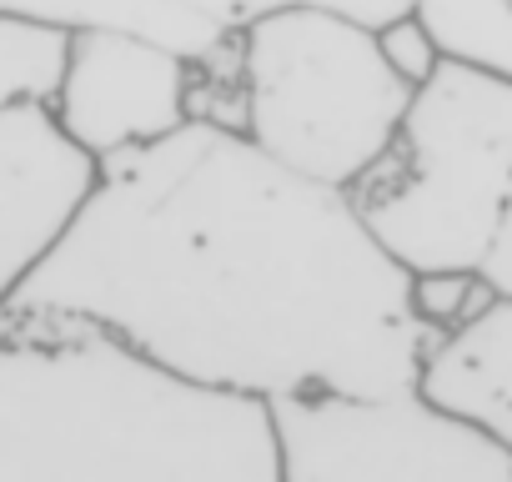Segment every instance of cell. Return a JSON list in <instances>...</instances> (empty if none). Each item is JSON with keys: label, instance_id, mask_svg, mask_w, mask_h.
Masks as SVG:
<instances>
[{"label": "cell", "instance_id": "cell-10", "mask_svg": "<svg viewBox=\"0 0 512 482\" xmlns=\"http://www.w3.org/2000/svg\"><path fill=\"white\" fill-rule=\"evenodd\" d=\"M417 16L447 61L512 76V0H417Z\"/></svg>", "mask_w": 512, "mask_h": 482}, {"label": "cell", "instance_id": "cell-11", "mask_svg": "<svg viewBox=\"0 0 512 482\" xmlns=\"http://www.w3.org/2000/svg\"><path fill=\"white\" fill-rule=\"evenodd\" d=\"M71 31L0 11V111L6 106H51L66 71Z\"/></svg>", "mask_w": 512, "mask_h": 482}, {"label": "cell", "instance_id": "cell-5", "mask_svg": "<svg viewBox=\"0 0 512 482\" xmlns=\"http://www.w3.org/2000/svg\"><path fill=\"white\" fill-rule=\"evenodd\" d=\"M267 407L277 482H512V452L422 387L302 392Z\"/></svg>", "mask_w": 512, "mask_h": 482}, {"label": "cell", "instance_id": "cell-12", "mask_svg": "<svg viewBox=\"0 0 512 482\" xmlns=\"http://www.w3.org/2000/svg\"><path fill=\"white\" fill-rule=\"evenodd\" d=\"M181 6L216 21L221 31H241L256 16H272V11H332V16H347V21L377 31V26L417 11V0H181Z\"/></svg>", "mask_w": 512, "mask_h": 482}, {"label": "cell", "instance_id": "cell-14", "mask_svg": "<svg viewBox=\"0 0 512 482\" xmlns=\"http://www.w3.org/2000/svg\"><path fill=\"white\" fill-rule=\"evenodd\" d=\"M377 46H382L387 66H392L412 91H417L422 81H432V76H437V66L447 61V56L437 51V41H432V31L422 26V16H417V11H407V16H397V21L377 26Z\"/></svg>", "mask_w": 512, "mask_h": 482}, {"label": "cell", "instance_id": "cell-8", "mask_svg": "<svg viewBox=\"0 0 512 482\" xmlns=\"http://www.w3.org/2000/svg\"><path fill=\"white\" fill-rule=\"evenodd\" d=\"M417 387L512 452V297H492L472 322L442 332Z\"/></svg>", "mask_w": 512, "mask_h": 482}, {"label": "cell", "instance_id": "cell-6", "mask_svg": "<svg viewBox=\"0 0 512 482\" xmlns=\"http://www.w3.org/2000/svg\"><path fill=\"white\" fill-rule=\"evenodd\" d=\"M191 91L196 61L186 51L141 31H71L51 116L81 151L111 161L196 121Z\"/></svg>", "mask_w": 512, "mask_h": 482}, {"label": "cell", "instance_id": "cell-7", "mask_svg": "<svg viewBox=\"0 0 512 482\" xmlns=\"http://www.w3.org/2000/svg\"><path fill=\"white\" fill-rule=\"evenodd\" d=\"M96 176L101 161L61 131L51 106L0 111V312L66 236Z\"/></svg>", "mask_w": 512, "mask_h": 482}, {"label": "cell", "instance_id": "cell-2", "mask_svg": "<svg viewBox=\"0 0 512 482\" xmlns=\"http://www.w3.org/2000/svg\"><path fill=\"white\" fill-rule=\"evenodd\" d=\"M0 482H277V427L96 322L0 317Z\"/></svg>", "mask_w": 512, "mask_h": 482}, {"label": "cell", "instance_id": "cell-1", "mask_svg": "<svg viewBox=\"0 0 512 482\" xmlns=\"http://www.w3.org/2000/svg\"><path fill=\"white\" fill-rule=\"evenodd\" d=\"M0 317L96 322L256 402L402 392L437 342L412 307V272L352 196L216 121L101 161L86 206Z\"/></svg>", "mask_w": 512, "mask_h": 482}, {"label": "cell", "instance_id": "cell-13", "mask_svg": "<svg viewBox=\"0 0 512 482\" xmlns=\"http://www.w3.org/2000/svg\"><path fill=\"white\" fill-rule=\"evenodd\" d=\"M492 297L497 292H492V282L482 272H417L412 277V307L437 337L462 327V322H472Z\"/></svg>", "mask_w": 512, "mask_h": 482}, {"label": "cell", "instance_id": "cell-9", "mask_svg": "<svg viewBox=\"0 0 512 482\" xmlns=\"http://www.w3.org/2000/svg\"><path fill=\"white\" fill-rule=\"evenodd\" d=\"M0 11H16L61 31H141L151 41L186 51L191 61H206L231 41V31L196 16L181 0H0Z\"/></svg>", "mask_w": 512, "mask_h": 482}, {"label": "cell", "instance_id": "cell-15", "mask_svg": "<svg viewBox=\"0 0 512 482\" xmlns=\"http://www.w3.org/2000/svg\"><path fill=\"white\" fill-rule=\"evenodd\" d=\"M482 277L492 282L497 297H512V206H507V216H502V231H497V241H492L487 262H482Z\"/></svg>", "mask_w": 512, "mask_h": 482}, {"label": "cell", "instance_id": "cell-4", "mask_svg": "<svg viewBox=\"0 0 512 482\" xmlns=\"http://www.w3.org/2000/svg\"><path fill=\"white\" fill-rule=\"evenodd\" d=\"M241 136L297 176L352 191L392 146L412 86L377 31L332 11H272L236 31Z\"/></svg>", "mask_w": 512, "mask_h": 482}, {"label": "cell", "instance_id": "cell-3", "mask_svg": "<svg viewBox=\"0 0 512 482\" xmlns=\"http://www.w3.org/2000/svg\"><path fill=\"white\" fill-rule=\"evenodd\" d=\"M347 196L412 277L482 272L512 206V76L442 61Z\"/></svg>", "mask_w": 512, "mask_h": 482}]
</instances>
